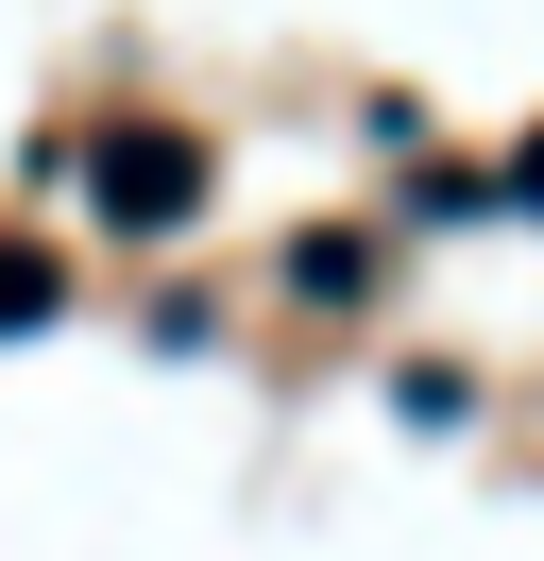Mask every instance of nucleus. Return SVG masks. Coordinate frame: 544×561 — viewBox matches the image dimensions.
Listing matches in <instances>:
<instances>
[{
    "instance_id": "1",
    "label": "nucleus",
    "mask_w": 544,
    "mask_h": 561,
    "mask_svg": "<svg viewBox=\"0 0 544 561\" xmlns=\"http://www.w3.org/2000/svg\"><path fill=\"white\" fill-rule=\"evenodd\" d=\"M86 205H102V221H136V239H170V221L204 205V153L170 137V119H120V137L86 153Z\"/></svg>"
},
{
    "instance_id": "2",
    "label": "nucleus",
    "mask_w": 544,
    "mask_h": 561,
    "mask_svg": "<svg viewBox=\"0 0 544 561\" xmlns=\"http://www.w3.org/2000/svg\"><path fill=\"white\" fill-rule=\"evenodd\" d=\"M34 307H52V273H34L18 239H0V323H34Z\"/></svg>"
}]
</instances>
